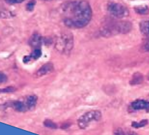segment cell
<instances>
[{"label":"cell","mask_w":149,"mask_h":135,"mask_svg":"<svg viewBox=\"0 0 149 135\" xmlns=\"http://www.w3.org/2000/svg\"><path fill=\"white\" fill-rule=\"evenodd\" d=\"M61 13L63 24L73 29L86 27L92 17V8L86 1H67L61 5Z\"/></svg>","instance_id":"obj_1"},{"label":"cell","mask_w":149,"mask_h":135,"mask_svg":"<svg viewBox=\"0 0 149 135\" xmlns=\"http://www.w3.org/2000/svg\"><path fill=\"white\" fill-rule=\"evenodd\" d=\"M132 24L127 21L111 22L103 27L101 29V34L104 37H110L116 34H125L131 31Z\"/></svg>","instance_id":"obj_2"},{"label":"cell","mask_w":149,"mask_h":135,"mask_svg":"<svg viewBox=\"0 0 149 135\" xmlns=\"http://www.w3.org/2000/svg\"><path fill=\"white\" fill-rule=\"evenodd\" d=\"M74 46L73 35L70 32L62 33L56 38L55 48L59 53L69 56Z\"/></svg>","instance_id":"obj_3"},{"label":"cell","mask_w":149,"mask_h":135,"mask_svg":"<svg viewBox=\"0 0 149 135\" xmlns=\"http://www.w3.org/2000/svg\"><path fill=\"white\" fill-rule=\"evenodd\" d=\"M108 13L116 19H124L129 15V8L125 4L114 1H109L107 6Z\"/></svg>","instance_id":"obj_4"},{"label":"cell","mask_w":149,"mask_h":135,"mask_svg":"<svg viewBox=\"0 0 149 135\" xmlns=\"http://www.w3.org/2000/svg\"><path fill=\"white\" fill-rule=\"evenodd\" d=\"M101 111L97 110H90L79 118L77 120V125L82 129H86L91 122H98L102 119Z\"/></svg>","instance_id":"obj_5"},{"label":"cell","mask_w":149,"mask_h":135,"mask_svg":"<svg viewBox=\"0 0 149 135\" xmlns=\"http://www.w3.org/2000/svg\"><path fill=\"white\" fill-rule=\"evenodd\" d=\"M130 108L132 110H144L146 112H149V101L145 100H136L131 103Z\"/></svg>","instance_id":"obj_6"},{"label":"cell","mask_w":149,"mask_h":135,"mask_svg":"<svg viewBox=\"0 0 149 135\" xmlns=\"http://www.w3.org/2000/svg\"><path fill=\"white\" fill-rule=\"evenodd\" d=\"M43 40H44V37H42L39 34H33L29 38V44L34 49L40 48L41 45L43 44Z\"/></svg>","instance_id":"obj_7"},{"label":"cell","mask_w":149,"mask_h":135,"mask_svg":"<svg viewBox=\"0 0 149 135\" xmlns=\"http://www.w3.org/2000/svg\"><path fill=\"white\" fill-rule=\"evenodd\" d=\"M54 70V65L52 63H47L40 67L35 73L36 78H40L53 72Z\"/></svg>","instance_id":"obj_8"},{"label":"cell","mask_w":149,"mask_h":135,"mask_svg":"<svg viewBox=\"0 0 149 135\" xmlns=\"http://www.w3.org/2000/svg\"><path fill=\"white\" fill-rule=\"evenodd\" d=\"M26 107L27 111H32L35 109L36 106L37 101H38V97L35 95H31L26 96L23 99Z\"/></svg>","instance_id":"obj_9"},{"label":"cell","mask_w":149,"mask_h":135,"mask_svg":"<svg viewBox=\"0 0 149 135\" xmlns=\"http://www.w3.org/2000/svg\"><path fill=\"white\" fill-rule=\"evenodd\" d=\"M9 107H12L15 111L19 112V113H25L27 112L26 107L25 103H24L23 100H15L14 102H9L7 103Z\"/></svg>","instance_id":"obj_10"},{"label":"cell","mask_w":149,"mask_h":135,"mask_svg":"<svg viewBox=\"0 0 149 135\" xmlns=\"http://www.w3.org/2000/svg\"><path fill=\"white\" fill-rule=\"evenodd\" d=\"M143 76L140 72H136L134 73L129 81V84L131 85H140L143 83Z\"/></svg>","instance_id":"obj_11"},{"label":"cell","mask_w":149,"mask_h":135,"mask_svg":"<svg viewBox=\"0 0 149 135\" xmlns=\"http://www.w3.org/2000/svg\"><path fill=\"white\" fill-rule=\"evenodd\" d=\"M139 29L143 35L149 36V19L142 21L139 24Z\"/></svg>","instance_id":"obj_12"},{"label":"cell","mask_w":149,"mask_h":135,"mask_svg":"<svg viewBox=\"0 0 149 135\" xmlns=\"http://www.w3.org/2000/svg\"><path fill=\"white\" fill-rule=\"evenodd\" d=\"M134 10L137 14L141 15H147L149 14V8L146 5L136 6L134 7Z\"/></svg>","instance_id":"obj_13"},{"label":"cell","mask_w":149,"mask_h":135,"mask_svg":"<svg viewBox=\"0 0 149 135\" xmlns=\"http://www.w3.org/2000/svg\"><path fill=\"white\" fill-rule=\"evenodd\" d=\"M42 55V51L40 48H36L33 49V51H32V53L30 55H29L30 56L31 60V61H36V60L38 59Z\"/></svg>","instance_id":"obj_14"},{"label":"cell","mask_w":149,"mask_h":135,"mask_svg":"<svg viewBox=\"0 0 149 135\" xmlns=\"http://www.w3.org/2000/svg\"><path fill=\"white\" fill-rule=\"evenodd\" d=\"M148 124V120H141V121L139 122H133L132 123V127L134 128H136V129H138V128L143 127L146 126Z\"/></svg>","instance_id":"obj_15"},{"label":"cell","mask_w":149,"mask_h":135,"mask_svg":"<svg viewBox=\"0 0 149 135\" xmlns=\"http://www.w3.org/2000/svg\"><path fill=\"white\" fill-rule=\"evenodd\" d=\"M43 125H44L45 127H46L50 128V129H57L58 128V125L56 123H55L54 122H53L51 120H48V119H46V120H44L43 122Z\"/></svg>","instance_id":"obj_16"},{"label":"cell","mask_w":149,"mask_h":135,"mask_svg":"<svg viewBox=\"0 0 149 135\" xmlns=\"http://www.w3.org/2000/svg\"><path fill=\"white\" fill-rule=\"evenodd\" d=\"M16 91V88L12 86H9V87H6L5 88L1 89V92H4V93H8V92H13Z\"/></svg>","instance_id":"obj_17"},{"label":"cell","mask_w":149,"mask_h":135,"mask_svg":"<svg viewBox=\"0 0 149 135\" xmlns=\"http://www.w3.org/2000/svg\"><path fill=\"white\" fill-rule=\"evenodd\" d=\"M36 5V1H29L28 4H26V9L28 11H33V8Z\"/></svg>","instance_id":"obj_18"},{"label":"cell","mask_w":149,"mask_h":135,"mask_svg":"<svg viewBox=\"0 0 149 135\" xmlns=\"http://www.w3.org/2000/svg\"><path fill=\"white\" fill-rule=\"evenodd\" d=\"M23 0H6L5 2L9 4H20L23 2Z\"/></svg>","instance_id":"obj_19"},{"label":"cell","mask_w":149,"mask_h":135,"mask_svg":"<svg viewBox=\"0 0 149 135\" xmlns=\"http://www.w3.org/2000/svg\"><path fill=\"white\" fill-rule=\"evenodd\" d=\"M142 50L145 52H149V39L147 40L142 45Z\"/></svg>","instance_id":"obj_20"},{"label":"cell","mask_w":149,"mask_h":135,"mask_svg":"<svg viewBox=\"0 0 149 135\" xmlns=\"http://www.w3.org/2000/svg\"><path fill=\"white\" fill-rule=\"evenodd\" d=\"M7 76L4 73H1V75H0V82H1V83H6L7 81Z\"/></svg>","instance_id":"obj_21"},{"label":"cell","mask_w":149,"mask_h":135,"mask_svg":"<svg viewBox=\"0 0 149 135\" xmlns=\"http://www.w3.org/2000/svg\"><path fill=\"white\" fill-rule=\"evenodd\" d=\"M114 135H125V131H124L122 129L119 128V129H115Z\"/></svg>","instance_id":"obj_22"},{"label":"cell","mask_w":149,"mask_h":135,"mask_svg":"<svg viewBox=\"0 0 149 135\" xmlns=\"http://www.w3.org/2000/svg\"><path fill=\"white\" fill-rule=\"evenodd\" d=\"M70 125H71L70 123H63L61 127V129H68V128Z\"/></svg>","instance_id":"obj_23"},{"label":"cell","mask_w":149,"mask_h":135,"mask_svg":"<svg viewBox=\"0 0 149 135\" xmlns=\"http://www.w3.org/2000/svg\"><path fill=\"white\" fill-rule=\"evenodd\" d=\"M125 135H138L135 132L133 131H126L125 132Z\"/></svg>","instance_id":"obj_24"},{"label":"cell","mask_w":149,"mask_h":135,"mask_svg":"<svg viewBox=\"0 0 149 135\" xmlns=\"http://www.w3.org/2000/svg\"><path fill=\"white\" fill-rule=\"evenodd\" d=\"M147 78H148V80H149V73H148V76H147Z\"/></svg>","instance_id":"obj_25"}]
</instances>
